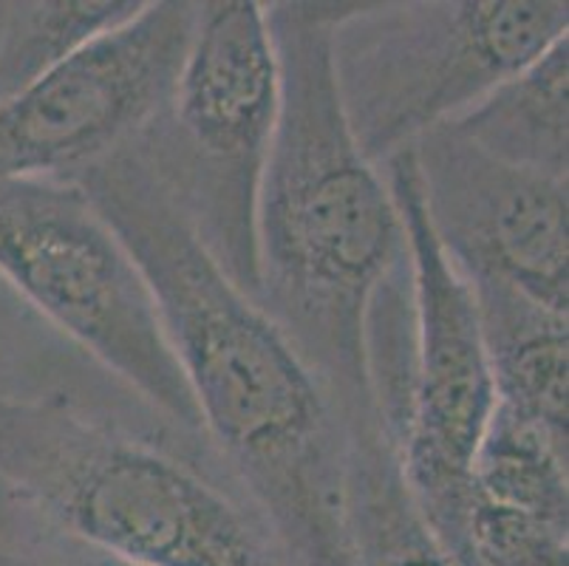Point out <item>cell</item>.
Wrapping results in <instances>:
<instances>
[{
	"mask_svg": "<svg viewBox=\"0 0 569 566\" xmlns=\"http://www.w3.org/2000/svg\"><path fill=\"white\" fill-rule=\"evenodd\" d=\"M74 181L151 284L213 436L287 566H355L351 436L323 383L216 264L139 139Z\"/></svg>",
	"mask_w": 569,
	"mask_h": 566,
	"instance_id": "obj_1",
	"label": "cell"
},
{
	"mask_svg": "<svg viewBox=\"0 0 569 566\" xmlns=\"http://www.w3.org/2000/svg\"><path fill=\"white\" fill-rule=\"evenodd\" d=\"M349 3H267L281 113L258 199L256 304L315 371L351 445L386 434L369 371L377 300L406 272L402 218L386 173L340 106L332 34Z\"/></svg>",
	"mask_w": 569,
	"mask_h": 566,
	"instance_id": "obj_2",
	"label": "cell"
},
{
	"mask_svg": "<svg viewBox=\"0 0 569 566\" xmlns=\"http://www.w3.org/2000/svg\"><path fill=\"white\" fill-rule=\"evenodd\" d=\"M0 485L139 566H287L250 507L66 397L0 391Z\"/></svg>",
	"mask_w": 569,
	"mask_h": 566,
	"instance_id": "obj_3",
	"label": "cell"
},
{
	"mask_svg": "<svg viewBox=\"0 0 569 566\" xmlns=\"http://www.w3.org/2000/svg\"><path fill=\"white\" fill-rule=\"evenodd\" d=\"M558 0L349 3L332 34L340 106L382 168L567 38Z\"/></svg>",
	"mask_w": 569,
	"mask_h": 566,
	"instance_id": "obj_4",
	"label": "cell"
},
{
	"mask_svg": "<svg viewBox=\"0 0 569 566\" xmlns=\"http://www.w3.org/2000/svg\"><path fill=\"white\" fill-rule=\"evenodd\" d=\"M278 113L281 66L267 3H199L168 111L139 137V148L207 252L252 298L258 199Z\"/></svg>",
	"mask_w": 569,
	"mask_h": 566,
	"instance_id": "obj_5",
	"label": "cell"
},
{
	"mask_svg": "<svg viewBox=\"0 0 569 566\" xmlns=\"http://www.w3.org/2000/svg\"><path fill=\"white\" fill-rule=\"evenodd\" d=\"M0 278L162 417L201 430L151 284L80 181H0Z\"/></svg>",
	"mask_w": 569,
	"mask_h": 566,
	"instance_id": "obj_6",
	"label": "cell"
},
{
	"mask_svg": "<svg viewBox=\"0 0 569 566\" xmlns=\"http://www.w3.org/2000/svg\"><path fill=\"white\" fill-rule=\"evenodd\" d=\"M380 170L406 230L411 304V368L397 459L408 493L445 547L468 505L470 467L496 405L493 374L473 292L426 216L413 150Z\"/></svg>",
	"mask_w": 569,
	"mask_h": 566,
	"instance_id": "obj_7",
	"label": "cell"
},
{
	"mask_svg": "<svg viewBox=\"0 0 569 566\" xmlns=\"http://www.w3.org/2000/svg\"><path fill=\"white\" fill-rule=\"evenodd\" d=\"M199 3L159 0L0 106V181L77 179L164 111Z\"/></svg>",
	"mask_w": 569,
	"mask_h": 566,
	"instance_id": "obj_8",
	"label": "cell"
},
{
	"mask_svg": "<svg viewBox=\"0 0 569 566\" xmlns=\"http://www.w3.org/2000/svg\"><path fill=\"white\" fill-rule=\"evenodd\" d=\"M411 150L433 236L470 287H505L567 315V181L499 162L451 128Z\"/></svg>",
	"mask_w": 569,
	"mask_h": 566,
	"instance_id": "obj_9",
	"label": "cell"
},
{
	"mask_svg": "<svg viewBox=\"0 0 569 566\" xmlns=\"http://www.w3.org/2000/svg\"><path fill=\"white\" fill-rule=\"evenodd\" d=\"M470 292L482 320L496 408L567 436V315L505 287H470Z\"/></svg>",
	"mask_w": 569,
	"mask_h": 566,
	"instance_id": "obj_10",
	"label": "cell"
},
{
	"mask_svg": "<svg viewBox=\"0 0 569 566\" xmlns=\"http://www.w3.org/2000/svg\"><path fill=\"white\" fill-rule=\"evenodd\" d=\"M567 60L563 38L442 128L499 162L567 181Z\"/></svg>",
	"mask_w": 569,
	"mask_h": 566,
	"instance_id": "obj_11",
	"label": "cell"
},
{
	"mask_svg": "<svg viewBox=\"0 0 569 566\" xmlns=\"http://www.w3.org/2000/svg\"><path fill=\"white\" fill-rule=\"evenodd\" d=\"M355 566H453L402 479L386 434L351 445Z\"/></svg>",
	"mask_w": 569,
	"mask_h": 566,
	"instance_id": "obj_12",
	"label": "cell"
},
{
	"mask_svg": "<svg viewBox=\"0 0 569 566\" xmlns=\"http://www.w3.org/2000/svg\"><path fill=\"white\" fill-rule=\"evenodd\" d=\"M470 496L569 527L567 436L510 417L493 405L470 467Z\"/></svg>",
	"mask_w": 569,
	"mask_h": 566,
	"instance_id": "obj_13",
	"label": "cell"
},
{
	"mask_svg": "<svg viewBox=\"0 0 569 566\" xmlns=\"http://www.w3.org/2000/svg\"><path fill=\"white\" fill-rule=\"evenodd\" d=\"M0 106L54 75L86 46L106 38L142 9V0H23L3 3Z\"/></svg>",
	"mask_w": 569,
	"mask_h": 566,
	"instance_id": "obj_14",
	"label": "cell"
},
{
	"mask_svg": "<svg viewBox=\"0 0 569 566\" xmlns=\"http://www.w3.org/2000/svg\"><path fill=\"white\" fill-rule=\"evenodd\" d=\"M23 522L0 524V566H139L20 505Z\"/></svg>",
	"mask_w": 569,
	"mask_h": 566,
	"instance_id": "obj_15",
	"label": "cell"
}]
</instances>
